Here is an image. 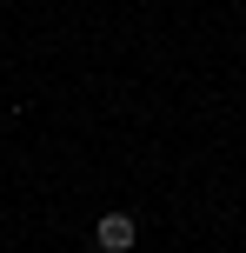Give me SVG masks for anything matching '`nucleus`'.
Here are the masks:
<instances>
[{"label": "nucleus", "instance_id": "f257e3e1", "mask_svg": "<svg viewBox=\"0 0 246 253\" xmlns=\"http://www.w3.org/2000/svg\"><path fill=\"white\" fill-rule=\"evenodd\" d=\"M133 213H100V227H93V240H100L106 253H133Z\"/></svg>", "mask_w": 246, "mask_h": 253}]
</instances>
